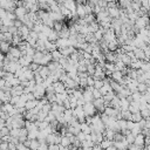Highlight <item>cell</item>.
<instances>
[{
    "label": "cell",
    "instance_id": "36",
    "mask_svg": "<svg viewBox=\"0 0 150 150\" xmlns=\"http://www.w3.org/2000/svg\"><path fill=\"white\" fill-rule=\"evenodd\" d=\"M57 39H59V33L53 28V29H52V32H50V33H49V35H48V40H49V41L55 42Z\"/></svg>",
    "mask_w": 150,
    "mask_h": 150
},
{
    "label": "cell",
    "instance_id": "14",
    "mask_svg": "<svg viewBox=\"0 0 150 150\" xmlns=\"http://www.w3.org/2000/svg\"><path fill=\"white\" fill-rule=\"evenodd\" d=\"M50 61H53L52 54H50V52H46V53L43 54L42 59H41V62H40V64H41V66H47V64H48Z\"/></svg>",
    "mask_w": 150,
    "mask_h": 150
},
{
    "label": "cell",
    "instance_id": "44",
    "mask_svg": "<svg viewBox=\"0 0 150 150\" xmlns=\"http://www.w3.org/2000/svg\"><path fill=\"white\" fill-rule=\"evenodd\" d=\"M2 25H5V26H7V27H11V26H13L14 25V20H12V19H8V18H4L2 19Z\"/></svg>",
    "mask_w": 150,
    "mask_h": 150
},
{
    "label": "cell",
    "instance_id": "30",
    "mask_svg": "<svg viewBox=\"0 0 150 150\" xmlns=\"http://www.w3.org/2000/svg\"><path fill=\"white\" fill-rule=\"evenodd\" d=\"M76 14L79 18H83L87 13H86V9H84V5H77L76 6Z\"/></svg>",
    "mask_w": 150,
    "mask_h": 150
},
{
    "label": "cell",
    "instance_id": "26",
    "mask_svg": "<svg viewBox=\"0 0 150 150\" xmlns=\"http://www.w3.org/2000/svg\"><path fill=\"white\" fill-rule=\"evenodd\" d=\"M118 47H120V43H118L117 39H116V40H112V41H110V42H108V49H109L110 52H116Z\"/></svg>",
    "mask_w": 150,
    "mask_h": 150
},
{
    "label": "cell",
    "instance_id": "48",
    "mask_svg": "<svg viewBox=\"0 0 150 150\" xmlns=\"http://www.w3.org/2000/svg\"><path fill=\"white\" fill-rule=\"evenodd\" d=\"M14 76H15V74H14V73L6 71V73H5V75H4V79L6 80V82H9V81H11V80H12Z\"/></svg>",
    "mask_w": 150,
    "mask_h": 150
},
{
    "label": "cell",
    "instance_id": "8",
    "mask_svg": "<svg viewBox=\"0 0 150 150\" xmlns=\"http://www.w3.org/2000/svg\"><path fill=\"white\" fill-rule=\"evenodd\" d=\"M19 62L21 66H25V67H28L32 62H33V56H29V55H22L19 57Z\"/></svg>",
    "mask_w": 150,
    "mask_h": 150
},
{
    "label": "cell",
    "instance_id": "57",
    "mask_svg": "<svg viewBox=\"0 0 150 150\" xmlns=\"http://www.w3.org/2000/svg\"><path fill=\"white\" fill-rule=\"evenodd\" d=\"M5 86H6V80L4 77H0V89H4Z\"/></svg>",
    "mask_w": 150,
    "mask_h": 150
},
{
    "label": "cell",
    "instance_id": "13",
    "mask_svg": "<svg viewBox=\"0 0 150 150\" xmlns=\"http://www.w3.org/2000/svg\"><path fill=\"white\" fill-rule=\"evenodd\" d=\"M19 29V34L21 35V38L23 39V40H26V38L29 35V32H30V29L26 26V25H22L21 27H19L18 28Z\"/></svg>",
    "mask_w": 150,
    "mask_h": 150
},
{
    "label": "cell",
    "instance_id": "55",
    "mask_svg": "<svg viewBox=\"0 0 150 150\" xmlns=\"http://www.w3.org/2000/svg\"><path fill=\"white\" fill-rule=\"evenodd\" d=\"M134 125H135V122H134L132 120H128V121H127V129L131 130Z\"/></svg>",
    "mask_w": 150,
    "mask_h": 150
},
{
    "label": "cell",
    "instance_id": "4",
    "mask_svg": "<svg viewBox=\"0 0 150 150\" xmlns=\"http://www.w3.org/2000/svg\"><path fill=\"white\" fill-rule=\"evenodd\" d=\"M29 11L22 5V6H16L15 7V9H14V13H15V15H16V19H20V20H22L26 15H27V13H28Z\"/></svg>",
    "mask_w": 150,
    "mask_h": 150
},
{
    "label": "cell",
    "instance_id": "18",
    "mask_svg": "<svg viewBox=\"0 0 150 150\" xmlns=\"http://www.w3.org/2000/svg\"><path fill=\"white\" fill-rule=\"evenodd\" d=\"M39 74L43 77V79H46L49 74H50V70H49V68H48V66H40V68H39Z\"/></svg>",
    "mask_w": 150,
    "mask_h": 150
},
{
    "label": "cell",
    "instance_id": "29",
    "mask_svg": "<svg viewBox=\"0 0 150 150\" xmlns=\"http://www.w3.org/2000/svg\"><path fill=\"white\" fill-rule=\"evenodd\" d=\"M50 54H52L53 61H57V62H59V60L62 57V53L60 52V49H59V48H56V49H54L53 52H50Z\"/></svg>",
    "mask_w": 150,
    "mask_h": 150
},
{
    "label": "cell",
    "instance_id": "38",
    "mask_svg": "<svg viewBox=\"0 0 150 150\" xmlns=\"http://www.w3.org/2000/svg\"><path fill=\"white\" fill-rule=\"evenodd\" d=\"M39 131H40V129H34V130H30V131H28V138L29 139H35V138H38V136H39Z\"/></svg>",
    "mask_w": 150,
    "mask_h": 150
},
{
    "label": "cell",
    "instance_id": "1",
    "mask_svg": "<svg viewBox=\"0 0 150 150\" xmlns=\"http://www.w3.org/2000/svg\"><path fill=\"white\" fill-rule=\"evenodd\" d=\"M150 18L148 15H143V16H138L136 19V21L134 22V30L135 32H139V29L144 28V27H148V25L150 23Z\"/></svg>",
    "mask_w": 150,
    "mask_h": 150
},
{
    "label": "cell",
    "instance_id": "32",
    "mask_svg": "<svg viewBox=\"0 0 150 150\" xmlns=\"http://www.w3.org/2000/svg\"><path fill=\"white\" fill-rule=\"evenodd\" d=\"M81 131H83L84 134H90L93 130H91V127H90L89 123L82 122V123H81Z\"/></svg>",
    "mask_w": 150,
    "mask_h": 150
},
{
    "label": "cell",
    "instance_id": "51",
    "mask_svg": "<svg viewBox=\"0 0 150 150\" xmlns=\"http://www.w3.org/2000/svg\"><path fill=\"white\" fill-rule=\"evenodd\" d=\"M76 40H77V42H87L86 41V35L84 34H81V33H77V35H76Z\"/></svg>",
    "mask_w": 150,
    "mask_h": 150
},
{
    "label": "cell",
    "instance_id": "6",
    "mask_svg": "<svg viewBox=\"0 0 150 150\" xmlns=\"http://www.w3.org/2000/svg\"><path fill=\"white\" fill-rule=\"evenodd\" d=\"M132 43H134V46L135 47H138V48H144L148 43H145V41L142 39V36L139 35V34H137L134 39H132Z\"/></svg>",
    "mask_w": 150,
    "mask_h": 150
},
{
    "label": "cell",
    "instance_id": "27",
    "mask_svg": "<svg viewBox=\"0 0 150 150\" xmlns=\"http://www.w3.org/2000/svg\"><path fill=\"white\" fill-rule=\"evenodd\" d=\"M103 135H104V138H108V139H111L114 141V136H115V131L110 128H105V130L103 131Z\"/></svg>",
    "mask_w": 150,
    "mask_h": 150
},
{
    "label": "cell",
    "instance_id": "34",
    "mask_svg": "<svg viewBox=\"0 0 150 150\" xmlns=\"http://www.w3.org/2000/svg\"><path fill=\"white\" fill-rule=\"evenodd\" d=\"M63 116H64V120H66V122H67V124H68V122H69V121L71 120V117L74 116V115H73V109H64Z\"/></svg>",
    "mask_w": 150,
    "mask_h": 150
},
{
    "label": "cell",
    "instance_id": "40",
    "mask_svg": "<svg viewBox=\"0 0 150 150\" xmlns=\"http://www.w3.org/2000/svg\"><path fill=\"white\" fill-rule=\"evenodd\" d=\"M104 68H105V70H109V71H114V70H116V67H115V63L114 62H108L107 61V63H104Z\"/></svg>",
    "mask_w": 150,
    "mask_h": 150
},
{
    "label": "cell",
    "instance_id": "39",
    "mask_svg": "<svg viewBox=\"0 0 150 150\" xmlns=\"http://www.w3.org/2000/svg\"><path fill=\"white\" fill-rule=\"evenodd\" d=\"M39 145H40V142H39V139H38V138H35V139H30L29 149H33V150L39 149Z\"/></svg>",
    "mask_w": 150,
    "mask_h": 150
},
{
    "label": "cell",
    "instance_id": "41",
    "mask_svg": "<svg viewBox=\"0 0 150 150\" xmlns=\"http://www.w3.org/2000/svg\"><path fill=\"white\" fill-rule=\"evenodd\" d=\"M142 118H143V116H142L141 111H138V112H132V117H131V120H132L134 122H139Z\"/></svg>",
    "mask_w": 150,
    "mask_h": 150
},
{
    "label": "cell",
    "instance_id": "10",
    "mask_svg": "<svg viewBox=\"0 0 150 150\" xmlns=\"http://www.w3.org/2000/svg\"><path fill=\"white\" fill-rule=\"evenodd\" d=\"M107 11H108V14L110 15L111 19H117L120 16V11L121 9H118L117 6L116 7H107Z\"/></svg>",
    "mask_w": 150,
    "mask_h": 150
},
{
    "label": "cell",
    "instance_id": "37",
    "mask_svg": "<svg viewBox=\"0 0 150 150\" xmlns=\"http://www.w3.org/2000/svg\"><path fill=\"white\" fill-rule=\"evenodd\" d=\"M101 148H103V149H108L109 146H111L112 144H114V141H111V139H108V138H105V139H103V141H101Z\"/></svg>",
    "mask_w": 150,
    "mask_h": 150
},
{
    "label": "cell",
    "instance_id": "43",
    "mask_svg": "<svg viewBox=\"0 0 150 150\" xmlns=\"http://www.w3.org/2000/svg\"><path fill=\"white\" fill-rule=\"evenodd\" d=\"M146 88H148V86H146V83H145V82H138L137 90H138L139 93H144V91L146 90Z\"/></svg>",
    "mask_w": 150,
    "mask_h": 150
},
{
    "label": "cell",
    "instance_id": "23",
    "mask_svg": "<svg viewBox=\"0 0 150 150\" xmlns=\"http://www.w3.org/2000/svg\"><path fill=\"white\" fill-rule=\"evenodd\" d=\"M134 54H135L136 59H141V60H144V59H145V54H144L143 48H138V47H136V48L134 49Z\"/></svg>",
    "mask_w": 150,
    "mask_h": 150
},
{
    "label": "cell",
    "instance_id": "53",
    "mask_svg": "<svg viewBox=\"0 0 150 150\" xmlns=\"http://www.w3.org/2000/svg\"><path fill=\"white\" fill-rule=\"evenodd\" d=\"M94 82H95V79L93 75H88L87 76V86H94Z\"/></svg>",
    "mask_w": 150,
    "mask_h": 150
},
{
    "label": "cell",
    "instance_id": "47",
    "mask_svg": "<svg viewBox=\"0 0 150 150\" xmlns=\"http://www.w3.org/2000/svg\"><path fill=\"white\" fill-rule=\"evenodd\" d=\"M87 73L89 75H94V73H95V63H90V64L87 66Z\"/></svg>",
    "mask_w": 150,
    "mask_h": 150
},
{
    "label": "cell",
    "instance_id": "46",
    "mask_svg": "<svg viewBox=\"0 0 150 150\" xmlns=\"http://www.w3.org/2000/svg\"><path fill=\"white\" fill-rule=\"evenodd\" d=\"M62 27H63V23H62V21H55V22H54V26H53V28H54L56 32H60V30L62 29Z\"/></svg>",
    "mask_w": 150,
    "mask_h": 150
},
{
    "label": "cell",
    "instance_id": "15",
    "mask_svg": "<svg viewBox=\"0 0 150 150\" xmlns=\"http://www.w3.org/2000/svg\"><path fill=\"white\" fill-rule=\"evenodd\" d=\"M104 55H105V61H108V62H116L117 61V56H116V53L115 52H110V50H108L107 53H104Z\"/></svg>",
    "mask_w": 150,
    "mask_h": 150
},
{
    "label": "cell",
    "instance_id": "54",
    "mask_svg": "<svg viewBox=\"0 0 150 150\" xmlns=\"http://www.w3.org/2000/svg\"><path fill=\"white\" fill-rule=\"evenodd\" d=\"M86 136H87V134H84L83 131H80V132L76 135V137L80 139V142H83V141L86 139Z\"/></svg>",
    "mask_w": 150,
    "mask_h": 150
},
{
    "label": "cell",
    "instance_id": "16",
    "mask_svg": "<svg viewBox=\"0 0 150 150\" xmlns=\"http://www.w3.org/2000/svg\"><path fill=\"white\" fill-rule=\"evenodd\" d=\"M53 86H54L55 93H62V91H64V90L67 89L66 86H64V83L61 82V81H56V82H54Z\"/></svg>",
    "mask_w": 150,
    "mask_h": 150
},
{
    "label": "cell",
    "instance_id": "42",
    "mask_svg": "<svg viewBox=\"0 0 150 150\" xmlns=\"http://www.w3.org/2000/svg\"><path fill=\"white\" fill-rule=\"evenodd\" d=\"M115 67H116L117 70H123V69L125 68V64H124V62H123L122 60H117V61L115 62Z\"/></svg>",
    "mask_w": 150,
    "mask_h": 150
},
{
    "label": "cell",
    "instance_id": "59",
    "mask_svg": "<svg viewBox=\"0 0 150 150\" xmlns=\"http://www.w3.org/2000/svg\"><path fill=\"white\" fill-rule=\"evenodd\" d=\"M5 57H6V56H5V53H2V52L0 50V62H1V61H4V60H5Z\"/></svg>",
    "mask_w": 150,
    "mask_h": 150
},
{
    "label": "cell",
    "instance_id": "20",
    "mask_svg": "<svg viewBox=\"0 0 150 150\" xmlns=\"http://www.w3.org/2000/svg\"><path fill=\"white\" fill-rule=\"evenodd\" d=\"M129 110H130L131 112H138V111H141V108H139V102H137V101H130Z\"/></svg>",
    "mask_w": 150,
    "mask_h": 150
},
{
    "label": "cell",
    "instance_id": "11",
    "mask_svg": "<svg viewBox=\"0 0 150 150\" xmlns=\"http://www.w3.org/2000/svg\"><path fill=\"white\" fill-rule=\"evenodd\" d=\"M8 53H9L14 59H16V60H19L20 56H22V53H21V50H20V48H19L18 46H12Z\"/></svg>",
    "mask_w": 150,
    "mask_h": 150
},
{
    "label": "cell",
    "instance_id": "2",
    "mask_svg": "<svg viewBox=\"0 0 150 150\" xmlns=\"http://www.w3.org/2000/svg\"><path fill=\"white\" fill-rule=\"evenodd\" d=\"M83 110H84L86 116H93V115H95L96 111H97V109L95 108V105H94L93 102H86V103L83 104Z\"/></svg>",
    "mask_w": 150,
    "mask_h": 150
},
{
    "label": "cell",
    "instance_id": "3",
    "mask_svg": "<svg viewBox=\"0 0 150 150\" xmlns=\"http://www.w3.org/2000/svg\"><path fill=\"white\" fill-rule=\"evenodd\" d=\"M116 39H117V34H116V32H115L112 28L105 29V32H104V34H103V40H104V41L110 42V41L116 40Z\"/></svg>",
    "mask_w": 150,
    "mask_h": 150
},
{
    "label": "cell",
    "instance_id": "33",
    "mask_svg": "<svg viewBox=\"0 0 150 150\" xmlns=\"http://www.w3.org/2000/svg\"><path fill=\"white\" fill-rule=\"evenodd\" d=\"M36 102H38L36 98H34V100H28V101L26 102V104H25V108H26L27 110H30V109H33V108L36 107Z\"/></svg>",
    "mask_w": 150,
    "mask_h": 150
},
{
    "label": "cell",
    "instance_id": "17",
    "mask_svg": "<svg viewBox=\"0 0 150 150\" xmlns=\"http://www.w3.org/2000/svg\"><path fill=\"white\" fill-rule=\"evenodd\" d=\"M121 102H120V109L121 110H128L129 105H130V101L128 100V97H120Z\"/></svg>",
    "mask_w": 150,
    "mask_h": 150
},
{
    "label": "cell",
    "instance_id": "21",
    "mask_svg": "<svg viewBox=\"0 0 150 150\" xmlns=\"http://www.w3.org/2000/svg\"><path fill=\"white\" fill-rule=\"evenodd\" d=\"M12 43L11 42H8V41H2V42H0V50L2 52V53H5V54H7L8 52H9V49H11V46Z\"/></svg>",
    "mask_w": 150,
    "mask_h": 150
},
{
    "label": "cell",
    "instance_id": "5",
    "mask_svg": "<svg viewBox=\"0 0 150 150\" xmlns=\"http://www.w3.org/2000/svg\"><path fill=\"white\" fill-rule=\"evenodd\" d=\"M93 103H94L95 108L97 109V111H103L104 108H105V101H104L103 96L102 97H98V98H94L93 100Z\"/></svg>",
    "mask_w": 150,
    "mask_h": 150
},
{
    "label": "cell",
    "instance_id": "35",
    "mask_svg": "<svg viewBox=\"0 0 150 150\" xmlns=\"http://www.w3.org/2000/svg\"><path fill=\"white\" fill-rule=\"evenodd\" d=\"M86 41H87L88 43H97V42H98L97 39L95 38L94 33H88V34L86 35Z\"/></svg>",
    "mask_w": 150,
    "mask_h": 150
},
{
    "label": "cell",
    "instance_id": "9",
    "mask_svg": "<svg viewBox=\"0 0 150 150\" xmlns=\"http://www.w3.org/2000/svg\"><path fill=\"white\" fill-rule=\"evenodd\" d=\"M55 43H56V47H57L59 49H60V48H64V47L70 46L68 38H59V39L55 41Z\"/></svg>",
    "mask_w": 150,
    "mask_h": 150
},
{
    "label": "cell",
    "instance_id": "7",
    "mask_svg": "<svg viewBox=\"0 0 150 150\" xmlns=\"http://www.w3.org/2000/svg\"><path fill=\"white\" fill-rule=\"evenodd\" d=\"M135 144H137L139 148H143L145 145V135L143 132H139L135 136Z\"/></svg>",
    "mask_w": 150,
    "mask_h": 150
},
{
    "label": "cell",
    "instance_id": "58",
    "mask_svg": "<svg viewBox=\"0 0 150 150\" xmlns=\"http://www.w3.org/2000/svg\"><path fill=\"white\" fill-rule=\"evenodd\" d=\"M88 0H76V4L77 5H86Z\"/></svg>",
    "mask_w": 150,
    "mask_h": 150
},
{
    "label": "cell",
    "instance_id": "19",
    "mask_svg": "<svg viewBox=\"0 0 150 150\" xmlns=\"http://www.w3.org/2000/svg\"><path fill=\"white\" fill-rule=\"evenodd\" d=\"M11 94L12 95H21V94H23V87L21 84L12 87L11 88Z\"/></svg>",
    "mask_w": 150,
    "mask_h": 150
},
{
    "label": "cell",
    "instance_id": "12",
    "mask_svg": "<svg viewBox=\"0 0 150 150\" xmlns=\"http://www.w3.org/2000/svg\"><path fill=\"white\" fill-rule=\"evenodd\" d=\"M110 77L114 80V81H117V82H122V80H123V77H124V75H123V73L121 71V70H114L112 73H111V75H110Z\"/></svg>",
    "mask_w": 150,
    "mask_h": 150
},
{
    "label": "cell",
    "instance_id": "22",
    "mask_svg": "<svg viewBox=\"0 0 150 150\" xmlns=\"http://www.w3.org/2000/svg\"><path fill=\"white\" fill-rule=\"evenodd\" d=\"M143 61L144 60H141V59H134V60H131L130 67L134 68V69H141V67L143 64Z\"/></svg>",
    "mask_w": 150,
    "mask_h": 150
},
{
    "label": "cell",
    "instance_id": "24",
    "mask_svg": "<svg viewBox=\"0 0 150 150\" xmlns=\"http://www.w3.org/2000/svg\"><path fill=\"white\" fill-rule=\"evenodd\" d=\"M63 6H66V7H67L68 9H70V11H74V9H76L77 4H76V0H64Z\"/></svg>",
    "mask_w": 150,
    "mask_h": 150
},
{
    "label": "cell",
    "instance_id": "52",
    "mask_svg": "<svg viewBox=\"0 0 150 150\" xmlns=\"http://www.w3.org/2000/svg\"><path fill=\"white\" fill-rule=\"evenodd\" d=\"M141 114L143 116V118H148L150 116V109L149 108H145V109H142L141 110Z\"/></svg>",
    "mask_w": 150,
    "mask_h": 150
},
{
    "label": "cell",
    "instance_id": "28",
    "mask_svg": "<svg viewBox=\"0 0 150 150\" xmlns=\"http://www.w3.org/2000/svg\"><path fill=\"white\" fill-rule=\"evenodd\" d=\"M61 145H63L64 148H69L71 145V141H70V137L67 136V135H63L62 138H61Z\"/></svg>",
    "mask_w": 150,
    "mask_h": 150
},
{
    "label": "cell",
    "instance_id": "50",
    "mask_svg": "<svg viewBox=\"0 0 150 150\" xmlns=\"http://www.w3.org/2000/svg\"><path fill=\"white\" fill-rule=\"evenodd\" d=\"M143 71H149L150 70V61H143V64L141 67Z\"/></svg>",
    "mask_w": 150,
    "mask_h": 150
},
{
    "label": "cell",
    "instance_id": "25",
    "mask_svg": "<svg viewBox=\"0 0 150 150\" xmlns=\"http://www.w3.org/2000/svg\"><path fill=\"white\" fill-rule=\"evenodd\" d=\"M57 33H59V38H69V35H70L69 27H67V26H64V25H63L62 29H61L60 32H57Z\"/></svg>",
    "mask_w": 150,
    "mask_h": 150
},
{
    "label": "cell",
    "instance_id": "45",
    "mask_svg": "<svg viewBox=\"0 0 150 150\" xmlns=\"http://www.w3.org/2000/svg\"><path fill=\"white\" fill-rule=\"evenodd\" d=\"M26 41H27V42H28V43H29L30 46H33V47H34V46H35V43L38 42V39L33 38L32 35H28V36L26 38Z\"/></svg>",
    "mask_w": 150,
    "mask_h": 150
},
{
    "label": "cell",
    "instance_id": "56",
    "mask_svg": "<svg viewBox=\"0 0 150 150\" xmlns=\"http://www.w3.org/2000/svg\"><path fill=\"white\" fill-rule=\"evenodd\" d=\"M6 13H7V11L5 8H2V7H0V18L1 19H4L6 16Z\"/></svg>",
    "mask_w": 150,
    "mask_h": 150
},
{
    "label": "cell",
    "instance_id": "31",
    "mask_svg": "<svg viewBox=\"0 0 150 150\" xmlns=\"http://www.w3.org/2000/svg\"><path fill=\"white\" fill-rule=\"evenodd\" d=\"M43 52H41V50H36L35 52V54L33 55V62H36V63H39L40 64V62H41V59H42V56H43Z\"/></svg>",
    "mask_w": 150,
    "mask_h": 150
},
{
    "label": "cell",
    "instance_id": "49",
    "mask_svg": "<svg viewBox=\"0 0 150 150\" xmlns=\"http://www.w3.org/2000/svg\"><path fill=\"white\" fill-rule=\"evenodd\" d=\"M103 84H104V81H103V80H101V79H95V82H94V87H95V88L100 89Z\"/></svg>",
    "mask_w": 150,
    "mask_h": 150
}]
</instances>
